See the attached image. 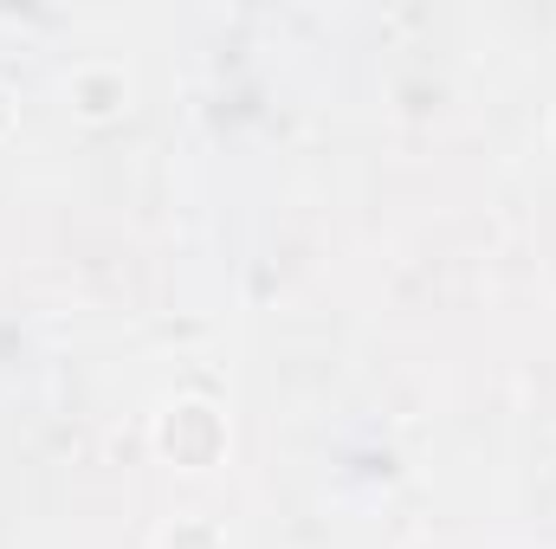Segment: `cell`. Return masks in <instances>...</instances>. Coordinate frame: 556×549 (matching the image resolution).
Here are the masks:
<instances>
[{
    "label": "cell",
    "mask_w": 556,
    "mask_h": 549,
    "mask_svg": "<svg viewBox=\"0 0 556 549\" xmlns=\"http://www.w3.org/2000/svg\"><path fill=\"white\" fill-rule=\"evenodd\" d=\"M155 549H227V531L201 511H175V518H162Z\"/></svg>",
    "instance_id": "3"
},
{
    "label": "cell",
    "mask_w": 556,
    "mask_h": 549,
    "mask_svg": "<svg viewBox=\"0 0 556 549\" xmlns=\"http://www.w3.org/2000/svg\"><path fill=\"white\" fill-rule=\"evenodd\" d=\"M149 452L175 472H214L233 452V420L214 395H168L149 413Z\"/></svg>",
    "instance_id": "1"
},
{
    "label": "cell",
    "mask_w": 556,
    "mask_h": 549,
    "mask_svg": "<svg viewBox=\"0 0 556 549\" xmlns=\"http://www.w3.org/2000/svg\"><path fill=\"white\" fill-rule=\"evenodd\" d=\"M65 104H72L78 124L111 130V124L130 117V104H137V78H130L124 59H78V65L65 72Z\"/></svg>",
    "instance_id": "2"
},
{
    "label": "cell",
    "mask_w": 556,
    "mask_h": 549,
    "mask_svg": "<svg viewBox=\"0 0 556 549\" xmlns=\"http://www.w3.org/2000/svg\"><path fill=\"white\" fill-rule=\"evenodd\" d=\"M13 130H20V91L0 78V142L13 137Z\"/></svg>",
    "instance_id": "4"
},
{
    "label": "cell",
    "mask_w": 556,
    "mask_h": 549,
    "mask_svg": "<svg viewBox=\"0 0 556 549\" xmlns=\"http://www.w3.org/2000/svg\"><path fill=\"white\" fill-rule=\"evenodd\" d=\"M402 549H440V544H433V537H415V544H402Z\"/></svg>",
    "instance_id": "5"
}]
</instances>
